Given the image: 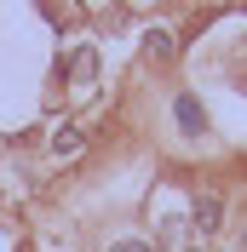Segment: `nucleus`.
Masks as SVG:
<instances>
[{
	"instance_id": "nucleus-4",
	"label": "nucleus",
	"mask_w": 247,
	"mask_h": 252,
	"mask_svg": "<svg viewBox=\"0 0 247 252\" xmlns=\"http://www.w3.org/2000/svg\"><path fill=\"white\" fill-rule=\"evenodd\" d=\"M109 252H150L144 241H121V247H109Z\"/></svg>"
},
{
	"instance_id": "nucleus-2",
	"label": "nucleus",
	"mask_w": 247,
	"mask_h": 252,
	"mask_svg": "<svg viewBox=\"0 0 247 252\" xmlns=\"http://www.w3.org/2000/svg\"><path fill=\"white\" fill-rule=\"evenodd\" d=\"M81 143H86V138H81L75 126H63V132H52V155H63V160H75V155H81Z\"/></svg>"
},
{
	"instance_id": "nucleus-3",
	"label": "nucleus",
	"mask_w": 247,
	"mask_h": 252,
	"mask_svg": "<svg viewBox=\"0 0 247 252\" xmlns=\"http://www.w3.org/2000/svg\"><path fill=\"white\" fill-rule=\"evenodd\" d=\"M178 126H184V132H201V109H196V97H178Z\"/></svg>"
},
{
	"instance_id": "nucleus-1",
	"label": "nucleus",
	"mask_w": 247,
	"mask_h": 252,
	"mask_svg": "<svg viewBox=\"0 0 247 252\" xmlns=\"http://www.w3.org/2000/svg\"><path fill=\"white\" fill-rule=\"evenodd\" d=\"M218 212H224V206H218V195H201V201H196L190 223H196V235H201V241H207V235L218 229Z\"/></svg>"
}]
</instances>
